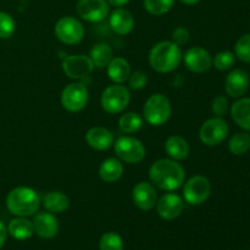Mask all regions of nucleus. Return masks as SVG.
I'll use <instances>...</instances> for the list:
<instances>
[{
  "instance_id": "a878e982",
  "label": "nucleus",
  "mask_w": 250,
  "mask_h": 250,
  "mask_svg": "<svg viewBox=\"0 0 250 250\" xmlns=\"http://www.w3.org/2000/svg\"><path fill=\"white\" fill-rule=\"evenodd\" d=\"M90 60L93 61L95 67H106L112 59V49L109 44L99 43L95 44L90 50Z\"/></svg>"
},
{
  "instance_id": "58836bf2",
  "label": "nucleus",
  "mask_w": 250,
  "mask_h": 250,
  "mask_svg": "<svg viewBox=\"0 0 250 250\" xmlns=\"http://www.w3.org/2000/svg\"><path fill=\"white\" fill-rule=\"evenodd\" d=\"M180 1L183 2V4H186V5H195V4H198L200 0H180Z\"/></svg>"
},
{
  "instance_id": "9b49d317",
  "label": "nucleus",
  "mask_w": 250,
  "mask_h": 250,
  "mask_svg": "<svg viewBox=\"0 0 250 250\" xmlns=\"http://www.w3.org/2000/svg\"><path fill=\"white\" fill-rule=\"evenodd\" d=\"M76 11L85 21L98 23L109 15V2L106 0H80L76 5Z\"/></svg>"
},
{
  "instance_id": "f257e3e1",
  "label": "nucleus",
  "mask_w": 250,
  "mask_h": 250,
  "mask_svg": "<svg viewBox=\"0 0 250 250\" xmlns=\"http://www.w3.org/2000/svg\"><path fill=\"white\" fill-rule=\"evenodd\" d=\"M150 181L160 189L172 192L185 183V168L172 159H160L149 170Z\"/></svg>"
},
{
  "instance_id": "412c9836",
  "label": "nucleus",
  "mask_w": 250,
  "mask_h": 250,
  "mask_svg": "<svg viewBox=\"0 0 250 250\" xmlns=\"http://www.w3.org/2000/svg\"><path fill=\"white\" fill-rule=\"evenodd\" d=\"M165 151L172 160H185L189 155V146L183 137L171 136L165 142Z\"/></svg>"
},
{
  "instance_id": "f3484780",
  "label": "nucleus",
  "mask_w": 250,
  "mask_h": 250,
  "mask_svg": "<svg viewBox=\"0 0 250 250\" xmlns=\"http://www.w3.org/2000/svg\"><path fill=\"white\" fill-rule=\"evenodd\" d=\"M34 227V232L41 238L50 239L58 234L59 222L56 217L50 212H39L34 216L32 221Z\"/></svg>"
},
{
  "instance_id": "20e7f679",
  "label": "nucleus",
  "mask_w": 250,
  "mask_h": 250,
  "mask_svg": "<svg viewBox=\"0 0 250 250\" xmlns=\"http://www.w3.org/2000/svg\"><path fill=\"white\" fill-rule=\"evenodd\" d=\"M172 112V106L167 97L164 94H153L149 97L143 107L146 121L153 126H161L168 121Z\"/></svg>"
},
{
  "instance_id": "e433bc0d",
  "label": "nucleus",
  "mask_w": 250,
  "mask_h": 250,
  "mask_svg": "<svg viewBox=\"0 0 250 250\" xmlns=\"http://www.w3.org/2000/svg\"><path fill=\"white\" fill-rule=\"evenodd\" d=\"M6 237H7V227L0 221V249L4 247L5 242H6Z\"/></svg>"
},
{
  "instance_id": "423d86ee",
  "label": "nucleus",
  "mask_w": 250,
  "mask_h": 250,
  "mask_svg": "<svg viewBox=\"0 0 250 250\" xmlns=\"http://www.w3.org/2000/svg\"><path fill=\"white\" fill-rule=\"evenodd\" d=\"M55 36L61 43L67 44V45H75L82 42L84 37V27L78 21L77 19L72 16L61 17L55 24Z\"/></svg>"
},
{
  "instance_id": "0eeeda50",
  "label": "nucleus",
  "mask_w": 250,
  "mask_h": 250,
  "mask_svg": "<svg viewBox=\"0 0 250 250\" xmlns=\"http://www.w3.org/2000/svg\"><path fill=\"white\" fill-rule=\"evenodd\" d=\"M229 131V124L222 117H212L200 127V141L208 146H216L227 138Z\"/></svg>"
},
{
  "instance_id": "39448f33",
  "label": "nucleus",
  "mask_w": 250,
  "mask_h": 250,
  "mask_svg": "<svg viewBox=\"0 0 250 250\" xmlns=\"http://www.w3.org/2000/svg\"><path fill=\"white\" fill-rule=\"evenodd\" d=\"M129 100L128 88L121 84L109 85L102 94V106L109 114H120L128 106Z\"/></svg>"
},
{
  "instance_id": "6e6552de",
  "label": "nucleus",
  "mask_w": 250,
  "mask_h": 250,
  "mask_svg": "<svg viewBox=\"0 0 250 250\" xmlns=\"http://www.w3.org/2000/svg\"><path fill=\"white\" fill-rule=\"evenodd\" d=\"M115 153L127 164H138L146 158V148L133 137H120L115 143Z\"/></svg>"
},
{
  "instance_id": "ddd939ff",
  "label": "nucleus",
  "mask_w": 250,
  "mask_h": 250,
  "mask_svg": "<svg viewBox=\"0 0 250 250\" xmlns=\"http://www.w3.org/2000/svg\"><path fill=\"white\" fill-rule=\"evenodd\" d=\"M186 66L189 71L195 73H203L210 70L212 66V58L209 51L200 46H193L188 49L183 56Z\"/></svg>"
},
{
  "instance_id": "b1692460",
  "label": "nucleus",
  "mask_w": 250,
  "mask_h": 250,
  "mask_svg": "<svg viewBox=\"0 0 250 250\" xmlns=\"http://www.w3.org/2000/svg\"><path fill=\"white\" fill-rule=\"evenodd\" d=\"M124 173V165L119 159L109 158L102 163L99 167V176L104 182L112 183L120 180Z\"/></svg>"
},
{
  "instance_id": "dca6fc26",
  "label": "nucleus",
  "mask_w": 250,
  "mask_h": 250,
  "mask_svg": "<svg viewBox=\"0 0 250 250\" xmlns=\"http://www.w3.org/2000/svg\"><path fill=\"white\" fill-rule=\"evenodd\" d=\"M132 199L139 209L149 211L158 203V194L151 183L139 182L134 186L133 192H132Z\"/></svg>"
},
{
  "instance_id": "c756f323",
  "label": "nucleus",
  "mask_w": 250,
  "mask_h": 250,
  "mask_svg": "<svg viewBox=\"0 0 250 250\" xmlns=\"http://www.w3.org/2000/svg\"><path fill=\"white\" fill-rule=\"evenodd\" d=\"M100 250H124V242L116 232H107L103 234L99 242Z\"/></svg>"
},
{
  "instance_id": "473e14b6",
  "label": "nucleus",
  "mask_w": 250,
  "mask_h": 250,
  "mask_svg": "<svg viewBox=\"0 0 250 250\" xmlns=\"http://www.w3.org/2000/svg\"><path fill=\"white\" fill-rule=\"evenodd\" d=\"M16 22L7 12L0 11V39H7L15 33Z\"/></svg>"
},
{
  "instance_id": "c85d7f7f",
  "label": "nucleus",
  "mask_w": 250,
  "mask_h": 250,
  "mask_svg": "<svg viewBox=\"0 0 250 250\" xmlns=\"http://www.w3.org/2000/svg\"><path fill=\"white\" fill-rule=\"evenodd\" d=\"M175 0H144V7L146 11L155 16L166 14L172 9Z\"/></svg>"
},
{
  "instance_id": "f8f14e48",
  "label": "nucleus",
  "mask_w": 250,
  "mask_h": 250,
  "mask_svg": "<svg viewBox=\"0 0 250 250\" xmlns=\"http://www.w3.org/2000/svg\"><path fill=\"white\" fill-rule=\"evenodd\" d=\"M94 63L89 56L70 55L62 61V70L72 80L87 77L94 70Z\"/></svg>"
},
{
  "instance_id": "2eb2a0df",
  "label": "nucleus",
  "mask_w": 250,
  "mask_h": 250,
  "mask_svg": "<svg viewBox=\"0 0 250 250\" xmlns=\"http://www.w3.org/2000/svg\"><path fill=\"white\" fill-rule=\"evenodd\" d=\"M250 78L244 70L236 68L227 75L225 80V89L226 93L232 98H241L249 89Z\"/></svg>"
},
{
  "instance_id": "f03ea898",
  "label": "nucleus",
  "mask_w": 250,
  "mask_h": 250,
  "mask_svg": "<svg viewBox=\"0 0 250 250\" xmlns=\"http://www.w3.org/2000/svg\"><path fill=\"white\" fill-rule=\"evenodd\" d=\"M182 51L173 42L164 41L155 44L149 54V62L155 71L160 73L172 72L182 61Z\"/></svg>"
},
{
  "instance_id": "6ab92c4d",
  "label": "nucleus",
  "mask_w": 250,
  "mask_h": 250,
  "mask_svg": "<svg viewBox=\"0 0 250 250\" xmlns=\"http://www.w3.org/2000/svg\"><path fill=\"white\" fill-rule=\"evenodd\" d=\"M85 141L90 148L95 150H105L112 146L114 136L104 127H93L85 134Z\"/></svg>"
},
{
  "instance_id": "393cba45",
  "label": "nucleus",
  "mask_w": 250,
  "mask_h": 250,
  "mask_svg": "<svg viewBox=\"0 0 250 250\" xmlns=\"http://www.w3.org/2000/svg\"><path fill=\"white\" fill-rule=\"evenodd\" d=\"M43 205L49 212L53 214H60L67 210L70 205V199L62 192H49L44 195Z\"/></svg>"
},
{
  "instance_id": "7c9ffc66",
  "label": "nucleus",
  "mask_w": 250,
  "mask_h": 250,
  "mask_svg": "<svg viewBox=\"0 0 250 250\" xmlns=\"http://www.w3.org/2000/svg\"><path fill=\"white\" fill-rule=\"evenodd\" d=\"M215 68L219 71L231 70L236 63V55L232 51H221L216 54V56L212 60Z\"/></svg>"
},
{
  "instance_id": "4c0bfd02",
  "label": "nucleus",
  "mask_w": 250,
  "mask_h": 250,
  "mask_svg": "<svg viewBox=\"0 0 250 250\" xmlns=\"http://www.w3.org/2000/svg\"><path fill=\"white\" fill-rule=\"evenodd\" d=\"M129 1H131V0H107V2L114 7H122L125 6V5L128 4Z\"/></svg>"
},
{
  "instance_id": "c9c22d12",
  "label": "nucleus",
  "mask_w": 250,
  "mask_h": 250,
  "mask_svg": "<svg viewBox=\"0 0 250 250\" xmlns=\"http://www.w3.org/2000/svg\"><path fill=\"white\" fill-rule=\"evenodd\" d=\"M171 38H172V42L176 45L182 46L185 44H187L188 41H189V32H188V29L186 27H177L172 32V37Z\"/></svg>"
},
{
  "instance_id": "4be33fe9",
  "label": "nucleus",
  "mask_w": 250,
  "mask_h": 250,
  "mask_svg": "<svg viewBox=\"0 0 250 250\" xmlns=\"http://www.w3.org/2000/svg\"><path fill=\"white\" fill-rule=\"evenodd\" d=\"M7 233L17 241H26L33 236V224L24 217L17 216L16 219L10 221L9 226H7Z\"/></svg>"
},
{
  "instance_id": "7ed1b4c3",
  "label": "nucleus",
  "mask_w": 250,
  "mask_h": 250,
  "mask_svg": "<svg viewBox=\"0 0 250 250\" xmlns=\"http://www.w3.org/2000/svg\"><path fill=\"white\" fill-rule=\"evenodd\" d=\"M41 205L38 193L29 187H16L7 194L6 207L15 216H31Z\"/></svg>"
},
{
  "instance_id": "1a4fd4ad",
  "label": "nucleus",
  "mask_w": 250,
  "mask_h": 250,
  "mask_svg": "<svg viewBox=\"0 0 250 250\" xmlns=\"http://www.w3.org/2000/svg\"><path fill=\"white\" fill-rule=\"evenodd\" d=\"M89 98L87 87L83 83H71L61 93V104L70 112H78L85 107Z\"/></svg>"
},
{
  "instance_id": "a211bd4d",
  "label": "nucleus",
  "mask_w": 250,
  "mask_h": 250,
  "mask_svg": "<svg viewBox=\"0 0 250 250\" xmlns=\"http://www.w3.org/2000/svg\"><path fill=\"white\" fill-rule=\"evenodd\" d=\"M109 23L115 33L119 36H126L134 28L133 15L124 7H117L110 15Z\"/></svg>"
},
{
  "instance_id": "9d476101",
  "label": "nucleus",
  "mask_w": 250,
  "mask_h": 250,
  "mask_svg": "<svg viewBox=\"0 0 250 250\" xmlns=\"http://www.w3.org/2000/svg\"><path fill=\"white\" fill-rule=\"evenodd\" d=\"M211 194V183L204 176H194L183 187V197L190 205H200Z\"/></svg>"
},
{
  "instance_id": "2f4dec72",
  "label": "nucleus",
  "mask_w": 250,
  "mask_h": 250,
  "mask_svg": "<svg viewBox=\"0 0 250 250\" xmlns=\"http://www.w3.org/2000/svg\"><path fill=\"white\" fill-rule=\"evenodd\" d=\"M234 55L243 62L250 63V33L244 34L234 45Z\"/></svg>"
},
{
  "instance_id": "f704fd0d",
  "label": "nucleus",
  "mask_w": 250,
  "mask_h": 250,
  "mask_svg": "<svg viewBox=\"0 0 250 250\" xmlns=\"http://www.w3.org/2000/svg\"><path fill=\"white\" fill-rule=\"evenodd\" d=\"M146 84H148V76L142 71H137L129 76V88L131 89H143L146 87Z\"/></svg>"
},
{
  "instance_id": "5701e85b",
  "label": "nucleus",
  "mask_w": 250,
  "mask_h": 250,
  "mask_svg": "<svg viewBox=\"0 0 250 250\" xmlns=\"http://www.w3.org/2000/svg\"><path fill=\"white\" fill-rule=\"evenodd\" d=\"M231 116L241 128L250 132V98L237 100L231 107Z\"/></svg>"
},
{
  "instance_id": "72a5a7b5",
  "label": "nucleus",
  "mask_w": 250,
  "mask_h": 250,
  "mask_svg": "<svg viewBox=\"0 0 250 250\" xmlns=\"http://www.w3.org/2000/svg\"><path fill=\"white\" fill-rule=\"evenodd\" d=\"M229 99L225 95H216L211 103V110L216 117H224L229 112Z\"/></svg>"
},
{
  "instance_id": "cd10ccee",
  "label": "nucleus",
  "mask_w": 250,
  "mask_h": 250,
  "mask_svg": "<svg viewBox=\"0 0 250 250\" xmlns=\"http://www.w3.org/2000/svg\"><path fill=\"white\" fill-rule=\"evenodd\" d=\"M229 149L233 155H243L250 149V134L247 132L236 133L229 142Z\"/></svg>"
},
{
  "instance_id": "bb28decb",
  "label": "nucleus",
  "mask_w": 250,
  "mask_h": 250,
  "mask_svg": "<svg viewBox=\"0 0 250 250\" xmlns=\"http://www.w3.org/2000/svg\"><path fill=\"white\" fill-rule=\"evenodd\" d=\"M142 125H143V120H142L141 115H138L137 112H126L119 120L120 129L127 134L138 132L141 129Z\"/></svg>"
},
{
  "instance_id": "aec40b11",
  "label": "nucleus",
  "mask_w": 250,
  "mask_h": 250,
  "mask_svg": "<svg viewBox=\"0 0 250 250\" xmlns=\"http://www.w3.org/2000/svg\"><path fill=\"white\" fill-rule=\"evenodd\" d=\"M107 67V76L116 84H121L131 76V66L124 58H112Z\"/></svg>"
},
{
  "instance_id": "4468645a",
  "label": "nucleus",
  "mask_w": 250,
  "mask_h": 250,
  "mask_svg": "<svg viewBox=\"0 0 250 250\" xmlns=\"http://www.w3.org/2000/svg\"><path fill=\"white\" fill-rule=\"evenodd\" d=\"M183 199L175 193L164 194L156 203V210L161 219L171 221L180 216L183 212Z\"/></svg>"
}]
</instances>
